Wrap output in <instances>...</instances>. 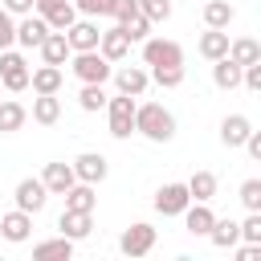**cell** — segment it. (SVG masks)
Masks as SVG:
<instances>
[{"mask_svg":"<svg viewBox=\"0 0 261 261\" xmlns=\"http://www.w3.org/2000/svg\"><path fill=\"white\" fill-rule=\"evenodd\" d=\"M106 86H98V82H82V90H77V106L86 110V114H94V110H106Z\"/></svg>","mask_w":261,"mask_h":261,"instance_id":"cell-32","label":"cell"},{"mask_svg":"<svg viewBox=\"0 0 261 261\" xmlns=\"http://www.w3.org/2000/svg\"><path fill=\"white\" fill-rule=\"evenodd\" d=\"M37 49H41V61H45V65H65V61L73 57V49H69L65 33H53V29H49V37H45Z\"/></svg>","mask_w":261,"mask_h":261,"instance_id":"cell-21","label":"cell"},{"mask_svg":"<svg viewBox=\"0 0 261 261\" xmlns=\"http://www.w3.org/2000/svg\"><path fill=\"white\" fill-rule=\"evenodd\" d=\"M208 241L216 245V249H232L237 241H241V224L237 220H212V228H208Z\"/></svg>","mask_w":261,"mask_h":261,"instance_id":"cell-30","label":"cell"},{"mask_svg":"<svg viewBox=\"0 0 261 261\" xmlns=\"http://www.w3.org/2000/svg\"><path fill=\"white\" fill-rule=\"evenodd\" d=\"M45 37H49V24H45L41 16L24 12V16L16 20V45H20V49H37Z\"/></svg>","mask_w":261,"mask_h":261,"instance_id":"cell-16","label":"cell"},{"mask_svg":"<svg viewBox=\"0 0 261 261\" xmlns=\"http://www.w3.org/2000/svg\"><path fill=\"white\" fill-rule=\"evenodd\" d=\"M118 29H122V33L130 37V45H135V41H147V37H151V20H147L143 12H130V16H122V20H118Z\"/></svg>","mask_w":261,"mask_h":261,"instance_id":"cell-34","label":"cell"},{"mask_svg":"<svg viewBox=\"0 0 261 261\" xmlns=\"http://www.w3.org/2000/svg\"><path fill=\"white\" fill-rule=\"evenodd\" d=\"M69 257H73V241L69 237H53V241L33 245V261H69Z\"/></svg>","mask_w":261,"mask_h":261,"instance_id":"cell-22","label":"cell"},{"mask_svg":"<svg viewBox=\"0 0 261 261\" xmlns=\"http://www.w3.org/2000/svg\"><path fill=\"white\" fill-rule=\"evenodd\" d=\"M237 196H241V204H245V212H261V179H245Z\"/></svg>","mask_w":261,"mask_h":261,"instance_id":"cell-36","label":"cell"},{"mask_svg":"<svg viewBox=\"0 0 261 261\" xmlns=\"http://www.w3.org/2000/svg\"><path fill=\"white\" fill-rule=\"evenodd\" d=\"M130 12H139V0H114V4H110V16H114V20H122V16H130Z\"/></svg>","mask_w":261,"mask_h":261,"instance_id":"cell-40","label":"cell"},{"mask_svg":"<svg viewBox=\"0 0 261 261\" xmlns=\"http://www.w3.org/2000/svg\"><path fill=\"white\" fill-rule=\"evenodd\" d=\"M69 167H73V175H77L82 184H94V188H98V184L110 175V159H106L102 151H82V155H77Z\"/></svg>","mask_w":261,"mask_h":261,"instance_id":"cell-8","label":"cell"},{"mask_svg":"<svg viewBox=\"0 0 261 261\" xmlns=\"http://www.w3.org/2000/svg\"><path fill=\"white\" fill-rule=\"evenodd\" d=\"M16 45V16L0 4V49H12Z\"/></svg>","mask_w":261,"mask_h":261,"instance_id":"cell-37","label":"cell"},{"mask_svg":"<svg viewBox=\"0 0 261 261\" xmlns=\"http://www.w3.org/2000/svg\"><path fill=\"white\" fill-rule=\"evenodd\" d=\"M232 20H237V8L228 0H208L204 4V24L208 29H228Z\"/></svg>","mask_w":261,"mask_h":261,"instance_id":"cell-28","label":"cell"},{"mask_svg":"<svg viewBox=\"0 0 261 261\" xmlns=\"http://www.w3.org/2000/svg\"><path fill=\"white\" fill-rule=\"evenodd\" d=\"M29 86H33V94H61L65 73H61V65H45L41 61V69L29 73Z\"/></svg>","mask_w":261,"mask_h":261,"instance_id":"cell-18","label":"cell"},{"mask_svg":"<svg viewBox=\"0 0 261 261\" xmlns=\"http://www.w3.org/2000/svg\"><path fill=\"white\" fill-rule=\"evenodd\" d=\"M98 53L106 57V61H126V53H130V37L114 24V29H102V37H98Z\"/></svg>","mask_w":261,"mask_h":261,"instance_id":"cell-14","label":"cell"},{"mask_svg":"<svg viewBox=\"0 0 261 261\" xmlns=\"http://www.w3.org/2000/svg\"><path fill=\"white\" fill-rule=\"evenodd\" d=\"M139 12L151 24H163V20H171V0H139Z\"/></svg>","mask_w":261,"mask_h":261,"instance_id":"cell-35","label":"cell"},{"mask_svg":"<svg viewBox=\"0 0 261 261\" xmlns=\"http://www.w3.org/2000/svg\"><path fill=\"white\" fill-rule=\"evenodd\" d=\"M216 171H192V179H188V196L192 200H200V204H208L212 196H216Z\"/></svg>","mask_w":261,"mask_h":261,"instance_id":"cell-29","label":"cell"},{"mask_svg":"<svg viewBox=\"0 0 261 261\" xmlns=\"http://www.w3.org/2000/svg\"><path fill=\"white\" fill-rule=\"evenodd\" d=\"M196 49H200L204 61H216V57L228 53V33H224V29H208V33L196 41Z\"/></svg>","mask_w":261,"mask_h":261,"instance_id":"cell-27","label":"cell"},{"mask_svg":"<svg viewBox=\"0 0 261 261\" xmlns=\"http://www.w3.org/2000/svg\"><path fill=\"white\" fill-rule=\"evenodd\" d=\"M12 200H16V208H20V212H33V216H37V212L49 204V192H45L41 175H24V179H16Z\"/></svg>","mask_w":261,"mask_h":261,"instance_id":"cell-6","label":"cell"},{"mask_svg":"<svg viewBox=\"0 0 261 261\" xmlns=\"http://www.w3.org/2000/svg\"><path fill=\"white\" fill-rule=\"evenodd\" d=\"M65 208L69 212H94L98 208V192H94V184H73L69 192H65Z\"/></svg>","mask_w":261,"mask_h":261,"instance_id":"cell-26","label":"cell"},{"mask_svg":"<svg viewBox=\"0 0 261 261\" xmlns=\"http://www.w3.org/2000/svg\"><path fill=\"white\" fill-rule=\"evenodd\" d=\"M61 118V98L57 94H37L33 98V122L37 126H53Z\"/></svg>","mask_w":261,"mask_h":261,"instance_id":"cell-25","label":"cell"},{"mask_svg":"<svg viewBox=\"0 0 261 261\" xmlns=\"http://www.w3.org/2000/svg\"><path fill=\"white\" fill-rule=\"evenodd\" d=\"M118 249H122L126 257H147V253L155 249V224H147V220H135L130 228H122V237H118Z\"/></svg>","mask_w":261,"mask_h":261,"instance_id":"cell-7","label":"cell"},{"mask_svg":"<svg viewBox=\"0 0 261 261\" xmlns=\"http://www.w3.org/2000/svg\"><path fill=\"white\" fill-rule=\"evenodd\" d=\"M179 216H184V228H188L192 237H208V228H212V220H216V212H212L208 204H200V200H192Z\"/></svg>","mask_w":261,"mask_h":261,"instance_id":"cell-20","label":"cell"},{"mask_svg":"<svg viewBox=\"0 0 261 261\" xmlns=\"http://www.w3.org/2000/svg\"><path fill=\"white\" fill-rule=\"evenodd\" d=\"M29 122V110L16 98H0V135H16Z\"/></svg>","mask_w":261,"mask_h":261,"instance_id":"cell-23","label":"cell"},{"mask_svg":"<svg viewBox=\"0 0 261 261\" xmlns=\"http://www.w3.org/2000/svg\"><path fill=\"white\" fill-rule=\"evenodd\" d=\"M249 130H253V122H249V114H224L220 118V143L232 151V147H241L245 139H249Z\"/></svg>","mask_w":261,"mask_h":261,"instance_id":"cell-19","label":"cell"},{"mask_svg":"<svg viewBox=\"0 0 261 261\" xmlns=\"http://www.w3.org/2000/svg\"><path fill=\"white\" fill-rule=\"evenodd\" d=\"M37 16H41L53 33H65V29L77 20V8H73V0H37Z\"/></svg>","mask_w":261,"mask_h":261,"instance_id":"cell-9","label":"cell"},{"mask_svg":"<svg viewBox=\"0 0 261 261\" xmlns=\"http://www.w3.org/2000/svg\"><path fill=\"white\" fill-rule=\"evenodd\" d=\"M135 135H143L147 143H171L175 139V114L163 102H135Z\"/></svg>","mask_w":261,"mask_h":261,"instance_id":"cell-1","label":"cell"},{"mask_svg":"<svg viewBox=\"0 0 261 261\" xmlns=\"http://www.w3.org/2000/svg\"><path fill=\"white\" fill-rule=\"evenodd\" d=\"M29 61L16 53V49H0V86L4 90H12V94H20V90H29Z\"/></svg>","mask_w":261,"mask_h":261,"instance_id":"cell-4","label":"cell"},{"mask_svg":"<svg viewBox=\"0 0 261 261\" xmlns=\"http://www.w3.org/2000/svg\"><path fill=\"white\" fill-rule=\"evenodd\" d=\"M143 65H184V45L171 37H147L143 41Z\"/></svg>","mask_w":261,"mask_h":261,"instance_id":"cell-5","label":"cell"},{"mask_svg":"<svg viewBox=\"0 0 261 261\" xmlns=\"http://www.w3.org/2000/svg\"><path fill=\"white\" fill-rule=\"evenodd\" d=\"M147 73H151V82H155L159 90H175V86H184V65H151Z\"/></svg>","mask_w":261,"mask_h":261,"instance_id":"cell-33","label":"cell"},{"mask_svg":"<svg viewBox=\"0 0 261 261\" xmlns=\"http://www.w3.org/2000/svg\"><path fill=\"white\" fill-rule=\"evenodd\" d=\"M188 204H192L188 184H163V188L155 192V212H159V216H179Z\"/></svg>","mask_w":261,"mask_h":261,"instance_id":"cell-12","label":"cell"},{"mask_svg":"<svg viewBox=\"0 0 261 261\" xmlns=\"http://www.w3.org/2000/svg\"><path fill=\"white\" fill-rule=\"evenodd\" d=\"M237 245H241V241H237ZM257 257H261V245H249V241H245V245L237 249V261H257Z\"/></svg>","mask_w":261,"mask_h":261,"instance_id":"cell-43","label":"cell"},{"mask_svg":"<svg viewBox=\"0 0 261 261\" xmlns=\"http://www.w3.org/2000/svg\"><path fill=\"white\" fill-rule=\"evenodd\" d=\"M98 37H102V29H98V20H94V16H77V20L65 29V41H69V49H73V53L98 49Z\"/></svg>","mask_w":261,"mask_h":261,"instance_id":"cell-10","label":"cell"},{"mask_svg":"<svg viewBox=\"0 0 261 261\" xmlns=\"http://www.w3.org/2000/svg\"><path fill=\"white\" fill-rule=\"evenodd\" d=\"M110 77H114L118 94H130V98H143V94H147V86H151V73H147V65H118Z\"/></svg>","mask_w":261,"mask_h":261,"instance_id":"cell-11","label":"cell"},{"mask_svg":"<svg viewBox=\"0 0 261 261\" xmlns=\"http://www.w3.org/2000/svg\"><path fill=\"white\" fill-rule=\"evenodd\" d=\"M33 8H37V4H33Z\"/></svg>","mask_w":261,"mask_h":261,"instance_id":"cell-44","label":"cell"},{"mask_svg":"<svg viewBox=\"0 0 261 261\" xmlns=\"http://www.w3.org/2000/svg\"><path fill=\"white\" fill-rule=\"evenodd\" d=\"M241 224V241H249V245H261V212H249L245 220H237Z\"/></svg>","mask_w":261,"mask_h":261,"instance_id":"cell-38","label":"cell"},{"mask_svg":"<svg viewBox=\"0 0 261 261\" xmlns=\"http://www.w3.org/2000/svg\"><path fill=\"white\" fill-rule=\"evenodd\" d=\"M69 69H73L77 82H98V86H106L110 73H114V61H106L98 49H86V53H73V57H69Z\"/></svg>","mask_w":261,"mask_h":261,"instance_id":"cell-2","label":"cell"},{"mask_svg":"<svg viewBox=\"0 0 261 261\" xmlns=\"http://www.w3.org/2000/svg\"><path fill=\"white\" fill-rule=\"evenodd\" d=\"M212 86L216 90H237L241 86V65L232 57H216L212 61Z\"/></svg>","mask_w":261,"mask_h":261,"instance_id":"cell-24","label":"cell"},{"mask_svg":"<svg viewBox=\"0 0 261 261\" xmlns=\"http://www.w3.org/2000/svg\"><path fill=\"white\" fill-rule=\"evenodd\" d=\"M0 237H4L8 245H24V241L33 237V212H20V208L4 212V216H0Z\"/></svg>","mask_w":261,"mask_h":261,"instance_id":"cell-13","label":"cell"},{"mask_svg":"<svg viewBox=\"0 0 261 261\" xmlns=\"http://www.w3.org/2000/svg\"><path fill=\"white\" fill-rule=\"evenodd\" d=\"M241 147L249 151V159H261V130H249V139H245Z\"/></svg>","mask_w":261,"mask_h":261,"instance_id":"cell-41","label":"cell"},{"mask_svg":"<svg viewBox=\"0 0 261 261\" xmlns=\"http://www.w3.org/2000/svg\"><path fill=\"white\" fill-rule=\"evenodd\" d=\"M57 228H61V237H69V241H86L90 232H94V212H61L57 216Z\"/></svg>","mask_w":261,"mask_h":261,"instance_id":"cell-17","label":"cell"},{"mask_svg":"<svg viewBox=\"0 0 261 261\" xmlns=\"http://www.w3.org/2000/svg\"><path fill=\"white\" fill-rule=\"evenodd\" d=\"M106 118H110V135L114 139H130L135 135V98L130 94L106 98Z\"/></svg>","mask_w":261,"mask_h":261,"instance_id":"cell-3","label":"cell"},{"mask_svg":"<svg viewBox=\"0 0 261 261\" xmlns=\"http://www.w3.org/2000/svg\"><path fill=\"white\" fill-rule=\"evenodd\" d=\"M41 184H45V192H49V196H65V192L77 184V175H73V167H69V163H45Z\"/></svg>","mask_w":261,"mask_h":261,"instance_id":"cell-15","label":"cell"},{"mask_svg":"<svg viewBox=\"0 0 261 261\" xmlns=\"http://www.w3.org/2000/svg\"><path fill=\"white\" fill-rule=\"evenodd\" d=\"M110 4L114 0H73V8H77V16H110Z\"/></svg>","mask_w":261,"mask_h":261,"instance_id":"cell-39","label":"cell"},{"mask_svg":"<svg viewBox=\"0 0 261 261\" xmlns=\"http://www.w3.org/2000/svg\"><path fill=\"white\" fill-rule=\"evenodd\" d=\"M0 4H4L12 16H24V12H33V4H37V0H0Z\"/></svg>","mask_w":261,"mask_h":261,"instance_id":"cell-42","label":"cell"},{"mask_svg":"<svg viewBox=\"0 0 261 261\" xmlns=\"http://www.w3.org/2000/svg\"><path fill=\"white\" fill-rule=\"evenodd\" d=\"M224 57H232L237 65H253V61H261V45L253 37H237V41H228V53Z\"/></svg>","mask_w":261,"mask_h":261,"instance_id":"cell-31","label":"cell"}]
</instances>
